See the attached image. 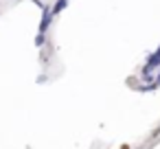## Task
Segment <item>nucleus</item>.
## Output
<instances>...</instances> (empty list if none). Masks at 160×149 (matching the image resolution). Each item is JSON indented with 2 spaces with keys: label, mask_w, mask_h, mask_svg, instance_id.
I'll use <instances>...</instances> for the list:
<instances>
[{
  "label": "nucleus",
  "mask_w": 160,
  "mask_h": 149,
  "mask_svg": "<svg viewBox=\"0 0 160 149\" xmlns=\"http://www.w3.org/2000/svg\"><path fill=\"white\" fill-rule=\"evenodd\" d=\"M42 9H44V18H42V24H40V33H44V31L48 29L51 18H53V13H51V9H48V7H42Z\"/></svg>",
  "instance_id": "f257e3e1"
},
{
  "label": "nucleus",
  "mask_w": 160,
  "mask_h": 149,
  "mask_svg": "<svg viewBox=\"0 0 160 149\" xmlns=\"http://www.w3.org/2000/svg\"><path fill=\"white\" fill-rule=\"evenodd\" d=\"M156 66H160V48H158L153 55H149V57H147V66H145V68H149V70H151V68H156Z\"/></svg>",
  "instance_id": "f03ea898"
},
{
  "label": "nucleus",
  "mask_w": 160,
  "mask_h": 149,
  "mask_svg": "<svg viewBox=\"0 0 160 149\" xmlns=\"http://www.w3.org/2000/svg\"><path fill=\"white\" fill-rule=\"evenodd\" d=\"M66 5H68V0H55V7H53V11H51V13H53V16H57Z\"/></svg>",
  "instance_id": "7ed1b4c3"
},
{
  "label": "nucleus",
  "mask_w": 160,
  "mask_h": 149,
  "mask_svg": "<svg viewBox=\"0 0 160 149\" xmlns=\"http://www.w3.org/2000/svg\"><path fill=\"white\" fill-rule=\"evenodd\" d=\"M44 42H46V37H44V33H40V35H38V40H35V44H38V46H42Z\"/></svg>",
  "instance_id": "20e7f679"
},
{
  "label": "nucleus",
  "mask_w": 160,
  "mask_h": 149,
  "mask_svg": "<svg viewBox=\"0 0 160 149\" xmlns=\"http://www.w3.org/2000/svg\"><path fill=\"white\" fill-rule=\"evenodd\" d=\"M156 86H160V70H158V77H156V81H153Z\"/></svg>",
  "instance_id": "39448f33"
}]
</instances>
